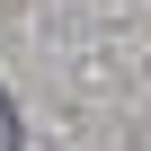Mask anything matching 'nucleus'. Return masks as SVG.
Instances as JSON below:
<instances>
[{
    "mask_svg": "<svg viewBox=\"0 0 151 151\" xmlns=\"http://www.w3.org/2000/svg\"><path fill=\"white\" fill-rule=\"evenodd\" d=\"M0 151H18V107H9V89H0Z\"/></svg>",
    "mask_w": 151,
    "mask_h": 151,
    "instance_id": "1",
    "label": "nucleus"
}]
</instances>
